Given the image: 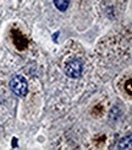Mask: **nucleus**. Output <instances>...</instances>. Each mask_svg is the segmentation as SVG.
Instances as JSON below:
<instances>
[{
  "mask_svg": "<svg viewBox=\"0 0 132 150\" xmlns=\"http://www.w3.org/2000/svg\"><path fill=\"white\" fill-rule=\"evenodd\" d=\"M131 135H127V138H124L120 144H119V148L120 149H131Z\"/></svg>",
  "mask_w": 132,
  "mask_h": 150,
  "instance_id": "obj_4",
  "label": "nucleus"
},
{
  "mask_svg": "<svg viewBox=\"0 0 132 150\" xmlns=\"http://www.w3.org/2000/svg\"><path fill=\"white\" fill-rule=\"evenodd\" d=\"M9 86H10L11 91L20 97L26 96L28 93V84L22 75H14L10 80Z\"/></svg>",
  "mask_w": 132,
  "mask_h": 150,
  "instance_id": "obj_1",
  "label": "nucleus"
},
{
  "mask_svg": "<svg viewBox=\"0 0 132 150\" xmlns=\"http://www.w3.org/2000/svg\"><path fill=\"white\" fill-rule=\"evenodd\" d=\"M82 62L80 59H71L65 64V74L72 79H77L82 74Z\"/></svg>",
  "mask_w": 132,
  "mask_h": 150,
  "instance_id": "obj_2",
  "label": "nucleus"
},
{
  "mask_svg": "<svg viewBox=\"0 0 132 150\" xmlns=\"http://www.w3.org/2000/svg\"><path fill=\"white\" fill-rule=\"evenodd\" d=\"M12 144H14V146H16V139L12 140Z\"/></svg>",
  "mask_w": 132,
  "mask_h": 150,
  "instance_id": "obj_6",
  "label": "nucleus"
},
{
  "mask_svg": "<svg viewBox=\"0 0 132 150\" xmlns=\"http://www.w3.org/2000/svg\"><path fill=\"white\" fill-rule=\"evenodd\" d=\"M70 4V0H54V5L55 8L60 10V11H66Z\"/></svg>",
  "mask_w": 132,
  "mask_h": 150,
  "instance_id": "obj_3",
  "label": "nucleus"
},
{
  "mask_svg": "<svg viewBox=\"0 0 132 150\" xmlns=\"http://www.w3.org/2000/svg\"><path fill=\"white\" fill-rule=\"evenodd\" d=\"M127 89H129V93H131V89H130V80L127 81Z\"/></svg>",
  "mask_w": 132,
  "mask_h": 150,
  "instance_id": "obj_5",
  "label": "nucleus"
}]
</instances>
